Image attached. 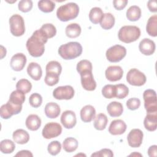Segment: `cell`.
<instances>
[{
  "mask_svg": "<svg viewBox=\"0 0 157 157\" xmlns=\"http://www.w3.org/2000/svg\"><path fill=\"white\" fill-rule=\"evenodd\" d=\"M103 16L104 13L100 7H93L89 13V19L93 24H98L100 23Z\"/></svg>",
  "mask_w": 157,
  "mask_h": 157,
  "instance_id": "obj_29",
  "label": "cell"
},
{
  "mask_svg": "<svg viewBox=\"0 0 157 157\" xmlns=\"http://www.w3.org/2000/svg\"><path fill=\"white\" fill-rule=\"evenodd\" d=\"M29 102L31 107L37 108L40 107L42 102V98L41 95L37 93H34L31 94L29 98Z\"/></svg>",
  "mask_w": 157,
  "mask_h": 157,
  "instance_id": "obj_43",
  "label": "cell"
},
{
  "mask_svg": "<svg viewBox=\"0 0 157 157\" xmlns=\"http://www.w3.org/2000/svg\"><path fill=\"white\" fill-rule=\"evenodd\" d=\"M155 42L148 38H144L142 39L139 45V48L140 52L144 55L149 56L153 54L155 51Z\"/></svg>",
  "mask_w": 157,
  "mask_h": 157,
  "instance_id": "obj_17",
  "label": "cell"
},
{
  "mask_svg": "<svg viewBox=\"0 0 157 157\" xmlns=\"http://www.w3.org/2000/svg\"><path fill=\"white\" fill-rule=\"evenodd\" d=\"M108 123V118L107 116L102 113H100L94 118V127L96 129L102 131L104 129Z\"/></svg>",
  "mask_w": 157,
  "mask_h": 157,
  "instance_id": "obj_32",
  "label": "cell"
},
{
  "mask_svg": "<svg viewBox=\"0 0 157 157\" xmlns=\"http://www.w3.org/2000/svg\"><path fill=\"white\" fill-rule=\"evenodd\" d=\"M76 69L77 72L80 74L86 71H92L93 66L90 61L87 59H82L77 63Z\"/></svg>",
  "mask_w": 157,
  "mask_h": 157,
  "instance_id": "obj_39",
  "label": "cell"
},
{
  "mask_svg": "<svg viewBox=\"0 0 157 157\" xmlns=\"http://www.w3.org/2000/svg\"><path fill=\"white\" fill-rule=\"evenodd\" d=\"M146 31L148 35L152 37L157 36V15H154L149 18L148 20Z\"/></svg>",
  "mask_w": 157,
  "mask_h": 157,
  "instance_id": "obj_27",
  "label": "cell"
},
{
  "mask_svg": "<svg viewBox=\"0 0 157 157\" xmlns=\"http://www.w3.org/2000/svg\"><path fill=\"white\" fill-rule=\"evenodd\" d=\"M142 156V155L140 154V153H137V152H134V153H131V155H129V156Z\"/></svg>",
  "mask_w": 157,
  "mask_h": 157,
  "instance_id": "obj_53",
  "label": "cell"
},
{
  "mask_svg": "<svg viewBox=\"0 0 157 157\" xmlns=\"http://www.w3.org/2000/svg\"><path fill=\"white\" fill-rule=\"evenodd\" d=\"M62 132L61 126L56 122H50L47 123L42 131V136L47 139L56 137Z\"/></svg>",
  "mask_w": 157,
  "mask_h": 157,
  "instance_id": "obj_9",
  "label": "cell"
},
{
  "mask_svg": "<svg viewBox=\"0 0 157 157\" xmlns=\"http://www.w3.org/2000/svg\"><path fill=\"white\" fill-rule=\"evenodd\" d=\"M78 147V141L76 139L69 137L65 139L63 142V149L68 153H71L76 150Z\"/></svg>",
  "mask_w": 157,
  "mask_h": 157,
  "instance_id": "obj_33",
  "label": "cell"
},
{
  "mask_svg": "<svg viewBox=\"0 0 157 157\" xmlns=\"http://www.w3.org/2000/svg\"><path fill=\"white\" fill-rule=\"evenodd\" d=\"M126 49L120 45H115L108 48L105 53L107 60L111 63H117L125 57Z\"/></svg>",
  "mask_w": 157,
  "mask_h": 157,
  "instance_id": "obj_6",
  "label": "cell"
},
{
  "mask_svg": "<svg viewBox=\"0 0 157 157\" xmlns=\"http://www.w3.org/2000/svg\"><path fill=\"white\" fill-rule=\"evenodd\" d=\"M145 129L149 131H154L157 128V112L147 113L144 121Z\"/></svg>",
  "mask_w": 157,
  "mask_h": 157,
  "instance_id": "obj_21",
  "label": "cell"
},
{
  "mask_svg": "<svg viewBox=\"0 0 157 157\" xmlns=\"http://www.w3.org/2000/svg\"><path fill=\"white\" fill-rule=\"evenodd\" d=\"M140 36V29L136 26L126 25L122 26L118 33L120 41L128 44L137 40Z\"/></svg>",
  "mask_w": 157,
  "mask_h": 157,
  "instance_id": "obj_4",
  "label": "cell"
},
{
  "mask_svg": "<svg viewBox=\"0 0 157 157\" xmlns=\"http://www.w3.org/2000/svg\"><path fill=\"white\" fill-rule=\"evenodd\" d=\"M74 96V90L72 86L65 85L56 88L53 91V96L58 100L71 99Z\"/></svg>",
  "mask_w": 157,
  "mask_h": 157,
  "instance_id": "obj_10",
  "label": "cell"
},
{
  "mask_svg": "<svg viewBox=\"0 0 157 157\" xmlns=\"http://www.w3.org/2000/svg\"><path fill=\"white\" fill-rule=\"evenodd\" d=\"M61 149V145L59 141L54 140L49 143L47 147L48 152L53 156L58 155Z\"/></svg>",
  "mask_w": 157,
  "mask_h": 157,
  "instance_id": "obj_42",
  "label": "cell"
},
{
  "mask_svg": "<svg viewBox=\"0 0 157 157\" xmlns=\"http://www.w3.org/2000/svg\"><path fill=\"white\" fill-rule=\"evenodd\" d=\"M144 134L139 129H132L127 136L128 145L132 148L139 147L143 140Z\"/></svg>",
  "mask_w": 157,
  "mask_h": 157,
  "instance_id": "obj_12",
  "label": "cell"
},
{
  "mask_svg": "<svg viewBox=\"0 0 157 157\" xmlns=\"http://www.w3.org/2000/svg\"><path fill=\"white\" fill-rule=\"evenodd\" d=\"M81 31V27L77 23H71L68 25L65 29L66 34L69 38H76L78 37Z\"/></svg>",
  "mask_w": 157,
  "mask_h": 157,
  "instance_id": "obj_28",
  "label": "cell"
},
{
  "mask_svg": "<svg viewBox=\"0 0 157 157\" xmlns=\"http://www.w3.org/2000/svg\"><path fill=\"white\" fill-rule=\"evenodd\" d=\"M39 30L47 39L52 38L56 34V27L52 23L44 24Z\"/></svg>",
  "mask_w": 157,
  "mask_h": 157,
  "instance_id": "obj_34",
  "label": "cell"
},
{
  "mask_svg": "<svg viewBox=\"0 0 157 157\" xmlns=\"http://www.w3.org/2000/svg\"><path fill=\"white\" fill-rule=\"evenodd\" d=\"M126 124L122 120H113L109 127V132L112 135H121L126 130Z\"/></svg>",
  "mask_w": 157,
  "mask_h": 157,
  "instance_id": "obj_18",
  "label": "cell"
},
{
  "mask_svg": "<svg viewBox=\"0 0 157 157\" xmlns=\"http://www.w3.org/2000/svg\"><path fill=\"white\" fill-rule=\"evenodd\" d=\"M93 156L112 157V156H113V153L112 151L110 149L103 148V149H101L99 151H96L94 153H93L91 155V157H93Z\"/></svg>",
  "mask_w": 157,
  "mask_h": 157,
  "instance_id": "obj_47",
  "label": "cell"
},
{
  "mask_svg": "<svg viewBox=\"0 0 157 157\" xmlns=\"http://www.w3.org/2000/svg\"><path fill=\"white\" fill-rule=\"evenodd\" d=\"M147 152L150 157H156L157 156V146L156 145L150 146L148 148Z\"/></svg>",
  "mask_w": 157,
  "mask_h": 157,
  "instance_id": "obj_51",
  "label": "cell"
},
{
  "mask_svg": "<svg viewBox=\"0 0 157 157\" xmlns=\"http://www.w3.org/2000/svg\"><path fill=\"white\" fill-rule=\"evenodd\" d=\"M61 123L66 129H72L77 123L76 115L72 110H66L63 112L61 116Z\"/></svg>",
  "mask_w": 157,
  "mask_h": 157,
  "instance_id": "obj_16",
  "label": "cell"
},
{
  "mask_svg": "<svg viewBox=\"0 0 157 157\" xmlns=\"http://www.w3.org/2000/svg\"><path fill=\"white\" fill-rule=\"evenodd\" d=\"M144 107L147 113L157 112V101L156 91L151 89L144 91L143 93Z\"/></svg>",
  "mask_w": 157,
  "mask_h": 157,
  "instance_id": "obj_7",
  "label": "cell"
},
{
  "mask_svg": "<svg viewBox=\"0 0 157 157\" xmlns=\"http://www.w3.org/2000/svg\"><path fill=\"white\" fill-rule=\"evenodd\" d=\"M25 101V93L20 90H15L13 91L9 96V101L12 103L13 104L21 106L23 104Z\"/></svg>",
  "mask_w": 157,
  "mask_h": 157,
  "instance_id": "obj_26",
  "label": "cell"
},
{
  "mask_svg": "<svg viewBox=\"0 0 157 157\" xmlns=\"http://www.w3.org/2000/svg\"><path fill=\"white\" fill-rule=\"evenodd\" d=\"M126 80L131 85L140 86L144 85L147 80L145 75L136 68L131 69L126 74Z\"/></svg>",
  "mask_w": 157,
  "mask_h": 157,
  "instance_id": "obj_8",
  "label": "cell"
},
{
  "mask_svg": "<svg viewBox=\"0 0 157 157\" xmlns=\"http://www.w3.org/2000/svg\"><path fill=\"white\" fill-rule=\"evenodd\" d=\"M37 4L39 10L45 13L52 12L55 8V4L50 0H41Z\"/></svg>",
  "mask_w": 157,
  "mask_h": 157,
  "instance_id": "obj_36",
  "label": "cell"
},
{
  "mask_svg": "<svg viewBox=\"0 0 157 157\" xmlns=\"http://www.w3.org/2000/svg\"><path fill=\"white\" fill-rule=\"evenodd\" d=\"M1 58L2 59L6 55V49L2 45H1Z\"/></svg>",
  "mask_w": 157,
  "mask_h": 157,
  "instance_id": "obj_52",
  "label": "cell"
},
{
  "mask_svg": "<svg viewBox=\"0 0 157 157\" xmlns=\"http://www.w3.org/2000/svg\"><path fill=\"white\" fill-rule=\"evenodd\" d=\"M115 17L110 13H104V16L100 21L101 26L105 30L111 29L115 25Z\"/></svg>",
  "mask_w": 157,
  "mask_h": 157,
  "instance_id": "obj_31",
  "label": "cell"
},
{
  "mask_svg": "<svg viewBox=\"0 0 157 157\" xmlns=\"http://www.w3.org/2000/svg\"><path fill=\"white\" fill-rule=\"evenodd\" d=\"M16 88L17 90H20L26 94L31 90L32 85L28 80L26 78H22L19 80L17 83Z\"/></svg>",
  "mask_w": 157,
  "mask_h": 157,
  "instance_id": "obj_38",
  "label": "cell"
},
{
  "mask_svg": "<svg viewBox=\"0 0 157 157\" xmlns=\"http://www.w3.org/2000/svg\"><path fill=\"white\" fill-rule=\"evenodd\" d=\"M22 110V105L17 106L9 101L1 107L0 115L3 119H9L13 115L18 114Z\"/></svg>",
  "mask_w": 157,
  "mask_h": 157,
  "instance_id": "obj_11",
  "label": "cell"
},
{
  "mask_svg": "<svg viewBox=\"0 0 157 157\" xmlns=\"http://www.w3.org/2000/svg\"><path fill=\"white\" fill-rule=\"evenodd\" d=\"M12 138L15 142L22 145L26 144L29 141V134L23 129H18L13 132Z\"/></svg>",
  "mask_w": 157,
  "mask_h": 157,
  "instance_id": "obj_25",
  "label": "cell"
},
{
  "mask_svg": "<svg viewBox=\"0 0 157 157\" xmlns=\"http://www.w3.org/2000/svg\"><path fill=\"white\" fill-rule=\"evenodd\" d=\"M79 13V7L75 2H68L61 6L56 10V17L61 21L75 18Z\"/></svg>",
  "mask_w": 157,
  "mask_h": 157,
  "instance_id": "obj_3",
  "label": "cell"
},
{
  "mask_svg": "<svg viewBox=\"0 0 157 157\" xmlns=\"http://www.w3.org/2000/svg\"><path fill=\"white\" fill-rule=\"evenodd\" d=\"M10 30L14 36L19 37L24 34L25 26L23 18L19 14H14L9 18Z\"/></svg>",
  "mask_w": 157,
  "mask_h": 157,
  "instance_id": "obj_5",
  "label": "cell"
},
{
  "mask_svg": "<svg viewBox=\"0 0 157 157\" xmlns=\"http://www.w3.org/2000/svg\"><path fill=\"white\" fill-rule=\"evenodd\" d=\"M147 7L148 10L151 12H157V5L156 1H148L147 2Z\"/></svg>",
  "mask_w": 157,
  "mask_h": 157,
  "instance_id": "obj_49",
  "label": "cell"
},
{
  "mask_svg": "<svg viewBox=\"0 0 157 157\" xmlns=\"http://www.w3.org/2000/svg\"><path fill=\"white\" fill-rule=\"evenodd\" d=\"M81 84L84 90L93 91L96 88V82L94 79L92 71H86L80 74Z\"/></svg>",
  "mask_w": 157,
  "mask_h": 157,
  "instance_id": "obj_13",
  "label": "cell"
},
{
  "mask_svg": "<svg viewBox=\"0 0 157 157\" xmlns=\"http://www.w3.org/2000/svg\"><path fill=\"white\" fill-rule=\"evenodd\" d=\"M128 1L127 0H114L113 1V7L117 10L123 9L127 5Z\"/></svg>",
  "mask_w": 157,
  "mask_h": 157,
  "instance_id": "obj_48",
  "label": "cell"
},
{
  "mask_svg": "<svg viewBox=\"0 0 157 157\" xmlns=\"http://www.w3.org/2000/svg\"><path fill=\"white\" fill-rule=\"evenodd\" d=\"M26 63V56L22 53H17L11 58L10 65L15 71H21Z\"/></svg>",
  "mask_w": 157,
  "mask_h": 157,
  "instance_id": "obj_14",
  "label": "cell"
},
{
  "mask_svg": "<svg viewBox=\"0 0 157 157\" xmlns=\"http://www.w3.org/2000/svg\"><path fill=\"white\" fill-rule=\"evenodd\" d=\"M26 128L30 131H37L41 126V120L36 114H31L28 116L25 121Z\"/></svg>",
  "mask_w": 157,
  "mask_h": 157,
  "instance_id": "obj_24",
  "label": "cell"
},
{
  "mask_svg": "<svg viewBox=\"0 0 157 157\" xmlns=\"http://www.w3.org/2000/svg\"><path fill=\"white\" fill-rule=\"evenodd\" d=\"M59 75L54 73L46 72V75L44 78L45 83L48 86H53L57 84L59 82Z\"/></svg>",
  "mask_w": 157,
  "mask_h": 157,
  "instance_id": "obj_44",
  "label": "cell"
},
{
  "mask_svg": "<svg viewBox=\"0 0 157 157\" xmlns=\"http://www.w3.org/2000/svg\"><path fill=\"white\" fill-rule=\"evenodd\" d=\"M15 149V143L10 139L2 140L0 143V150L2 153H12Z\"/></svg>",
  "mask_w": 157,
  "mask_h": 157,
  "instance_id": "obj_35",
  "label": "cell"
},
{
  "mask_svg": "<svg viewBox=\"0 0 157 157\" xmlns=\"http://www.w3.org/2000/svg\"><path fill=\"white\" fill-rule=\"evenodd\" d=\"M47 40L48 39L41 33L39 29L36 30L26 43L29 53L33 57L41 56L45 52L44 45Z\"/></svg>",
  "mask_w": 157,
  "mask_h": 157,
  "instance_id": "obj_1",
  "label": "cell"
},
{
  "mask_svg": "<svg viewBox=\"0 0 157 157\" xmlns=\"http://www.w3.org/2000/svg\"><path fill=\"white\" fill-rule=\"evenodd\" d=\"M107 111L112 117H120L123 113V107L121 103L117 101H112L107 105Z\"/></svg>",
  "mask_w": 157,
  "mask_h": 157,
  "instance_id": "obj_22",
  "label": "cell"
},
{
  "mask_svg": "<svg viewBox=\"0 0 157 157\" xmlns=\"http://www.w3.org/2000/svg\"><path fill=\"white\" fill-rule=\"evenodd\" d=\"M140 105V101L136 98H132L126 101V106L131 110L138 109Z\"/></svg>",
  "mask_w": 157,
  "mask_h": 157,
  "instance_id": "obj_46",
  "label": "cell"
},
{
  "mask_svg": "<svg viewBox=\"0 0 157 157\" xmlns=\"http://www.w3.org/2000/svg\"><path fill=\"white\" fill-rule=\"evenodd\" d=\"M141 17V9L137 6H132L126 11V18L131 21H137Z\"/></svg>",
  "mask_w": 157,
  "mask_h": 157,
  "instance_id": "obj_30",
  "label": "cell"
},
{
  "mask_svg": "<svg viewBox=\"0 0 157 157\" xmlns=\"http://www.w3.org/2000/svg\"><path fill=\"white\" fill-rule=\"evenodd\" d=\"M58 52L60 56L64 59H72L81 55L82 47L79 42H69L61 45Z\"/></svg>",
  "mask_w": 157,
  "mask_h": 157,
  "instance_id": "obj_2",
  "label": "cell"
},
{
  "mask_svg": "<svg viewBox=\"0 0 157 157\" xmlns=\"http://www.w3.org/2000/svg\"><path fill=\"white\" fill-rule=\"evenodd\" d=\"M44 111L45 115L48 118H56L59 116L61 109L58 104L53 102H50L45 105Z\"/></svg>",
  "mask_w": 157,
  "mask_h": 157,
  "instance_id": "obj_23",
  "label": "cell"
},
{
  "mask_svg": "<svg viewBox=\"0 0 157 157\" xmlns=\"http://www.w3.org/2000/svg\"><path fill=\"white\" fill-rule=\"evenodd\" d=\"M105 75L108 80L116 82L121 80L123 75V71L119 66H110L105 70Z\"/></svg>",
  "mask_w": 157,
  "mask_h": 157,
  "instance_id": "obj_15",
  "label": "cell"
},
{
  "mask_svg": "<svg viewBox=\"0 0 157 157\" xmlns=\"http://www.w3.org/2000/svg\"><path fill=\"white\" fill-rule=\"evenodd\" d=\"M116 88L115 85H106L102 89V94L103 96L107 99H112L115 98Z\"/></svg>",
  "mask_w": 157,
  "mask_h": 157,
  "instance_id": "obj_41",
  "label": "cell"
},
{
  "mask_svg": "<svg viewBox=\"0 0 157 157\" xmlns=\"http://www.w3.org/2000/svg\"><path fill=\"white\" fill-rule=\"evenodd\" d=\"M96 110L91 105H86L82 108L80 110V118L82 121L88 123L94 119Z\"/></svg>",
  "mask_w": 157,
  "mask_h": 157,
  "instance_id": "obj_19",
  "label": "cell"
},
{
  "mask_svg": "<svg viewBox=\"0 0 157 157\" xmlns=\"http://www.w3.org/2000/svg\"><path fill=\"white\" fill-rule=\"evenodd\" d=\"M27 72L29 77L34 80H39L42 75V71L40 66L34 62L30 63L27 67Z\"/></svg>",
  "mask_w": 157,
  "mask_h": 157,
  "instance_id": "obj_20",
  "label": "cell"
},
{
  "mask_svg": "<svg viewBox=\"0 0 157 157\" xmlns=\"http://www.w3.org/2000/svg\"><path fill=\"white\" fill-rule=\"evenodd\" d=\"M80 155H82V156H86V155H85V154H77V155H76L75 156H80Z\"/></svg>",
  "mask_w": 157,
  "mask_h": 157,
  "instance_id": "obj_54",
  "label": "cell"
},
{
  "mask_svg": "<svg viewBox=\"0 0 157 157\" xmlns=\"http://www.w3.org/2000/svg\"><path fill=\"white\" fill-rule=\"evenodd\" d=\"M15 156H22V157H33V153L29 151V150H23L21 151H19L15 155Z\"/></svg>",
  "mask_w": 157,
  "mask_h": 157,
  "instance_id": "obj_50",
  "label": "cell"
},
{
  "mask_svg": "<svg viewBox=\"0 0 157 157\" xmlns=\"http://www.w3.org/2000/svg\"><path fill=\"white\" fill-rule=\"evenodd\" d=\"M18 7L22 12H28L33 8V1L31 0H21L18 2Z\"/></svg>",
  "mask_w": 157,
  "mask_h": 157,
  "instance_id": "obj_45",
  "label": "cell"
},
{
  "mask_svg": "<svg viewBox=\"0 0 157 157\" xmlns=\"http://www.w3.org/2000/svg\"><path fill=\"white\" fill-rule=\"evenodd\" d=\"M116 88L115 98L118 99H124L129 93V88L124 84H117L115 85Z\"/></svg>",
  "mask_w": 157,
  "mask_h": 157,
  "instance_id": "obj_40",
  "label": "cell"
},
{
  "mask_svg": "<svg viewBox=\"0 0 157 157\" xmlns=\"http://www.w3.org/2000/svg\"><path fill=\"white\" fill-rule=\"evenodd\" d=\"M46 72H50L60 75L62 71V66L60 63L56 61H51L46 66Z\"/></svg>",
  "mask_w": 157,
  "mask_h": 157,
  "instance_id": "obj_37",
  "label": "cell"
}]
</instances>
